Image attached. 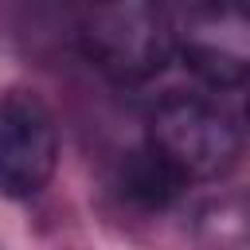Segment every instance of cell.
<instances>
[{"label": "cell", "instance_id": "6da1fadb", "mask_svg": "<svg viewBox=\"0 0 250 250\" xmlns=\"http://www.w3.org/2000/svg\"><path fill=\"white\" fill-rule=\"evenodd\" d=\"M78 43L86 59L117 82H145L168 66L172 47V12L141 0L98 4L78 23Z\"/></svg>", "mask_w": 250, "mask_h": 250}, {"label": "cell", "instance_id": "7a4b0ae2", "mask_svg": "<svg viewBox=\"0 0 250 250\" xmlns=\"http://www.w3.org/2000/svg\"><path fill=\"white\" fill-rule=\"evenodd\" d=\"M148 148L164 156L188 184L227 176L242 152V137L211 102L172 94L148 117Z\"/></svg>", "mask_w": 250, "mask_h": 250}, {"label": "cell", "instance_id": "3957f363", "mask_svg": "<svg viewBox=\"0 0 250 250\" xmlns=\"http://www.w3.org/2000/svg\"><path fill=\"white\" fill-rule=\"evenodd\" d=\"M172 47L199 82L242 86L250 82V8L188 4L172 12Z\"/></svg>", "mask_w": 250, "mask_h": 250}, {"label": "cell", "instance_id": "277c9868", "mask_svg": "<svg viewBox=\"0 0 250 250\" xmlns=\"http://www.w3.org/2000/svg\"><path fill=\"white\" fill-rule=\"evenodd\" d=\"M59 164V129L35 90L12 86L0 94V191L27 199L47 188Z\"/></svg>", "mask_w": 250, "mask_h": 250}, {"label": "cell", "instance_id": "5b68a950", "mask_svg": "<svg viewBox=\"0 0 250 250\" xmlns=\"http://www.w3.org/2000/svg\"><path fill=\"white\" fill-rule=\"evenodd\" d=\"M191 230L203 250H250V188L207 195L191 215Z\"/></svg>", "mask_w": 250, "mask_h": 250}, {"label": "cell", "instance_id": "8992f818", "mask_svg": "<svg viewBox=\"0 0 250 250\" xmlns=\"http://www.w3.org/2000/svg\"><path fill=\"white\" fill-rule=\"evenodd\" d=\"M180 191H184V176L148 145L129 152V160L121 164V195H129L137 207L164 211L168 203H176Z\"/></svg>", "mask_w": 250, "mask_h": 250}, {"label": "cell", "instance_id": "52a82bcc", "mask_svg": "<svg viewBox=\"0 0 250 250\" xmlns=\"http://www.w3.org/2000/svg\"><path fill=\"white\" fill-rule=\"evenodd\" d=\"M246 117H250V94H246Z\"/></svg>", "mask_w": 250, "mask_h": 250}]
</instances>
